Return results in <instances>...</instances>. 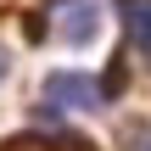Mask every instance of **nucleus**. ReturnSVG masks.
I'll list each match as a JSON object with an SVG mask.
<instances>
[{
  "mask_svg": "<svg viewBox=\"0 0 151 151\" xmlns=\"http://www.w3.org/2000/svg\"><path fill=\"white\" fill-rule=\"evenodd\" d=\"M134 151H151V129H146V134H134Z\"/></svg>",
  "mask_w": 151,
  "mask_h": 151,
  "instance_id": "obj_5",
  "label": "nucleus"
},
{
  "mask_svg": "<svg viewBox=\"0 0 151 151\" xmlns=\"http://www.w3.org/2000/svg\"><path fill=\"white\" fill-rule=\"evenodd\" d=\"M118 11H123L129 39L140 45V56H151V0H118Z\"/></svg>",
  "mask_w": 151,
  "mask_h": 151,
  "instance_id": "obj_3",
  "label": "nucleus"
},
{
  "mask_svg": "<svg viewBox=\"0 0 151 151\" xmlns=\"http://www.w3.org/2000/svg\"><path fill=\"white\" fill-rule=\"evenodd\" d=\"M39 95H45L50 112H101V101H106V90H101L90 73H67V67L50 73Z\"/></svg>",
  "mask_w": 151,
  "mask_h": 151,
  "instance_id": "obj_1",
  "label": "nucleus"
},
{
  "mask_svg": "<svg viewBox=\"0 0 151 151\" xmlns=\"http://www.w3.org/2000/svg\"><path fill=\"white\" fill-rule=\"evenodd\" d=\"M50 34L56 45H90L101 34V0H56L50 6Z\"/></svg>",
  "mask_w": 151,
  "mask_h": 151,
  "instance_id": "obj_2",
  "label": "nucleus"
},
{
  "mask_svg": "<svg viewBox=\"0 0 151 151\" xmlns=\"http://www.w3.org/2000/svg\"><path fill=\"white\" fill-rule=\"evenodd\" d=\"M6 73H11V50L0 45V78H6Z\"/></svg>",
  "mask_w": 151,
  "mask_h": 151,
  "instance_id": "obj_4",
  "label": "nucleus"
}]
</instances>
